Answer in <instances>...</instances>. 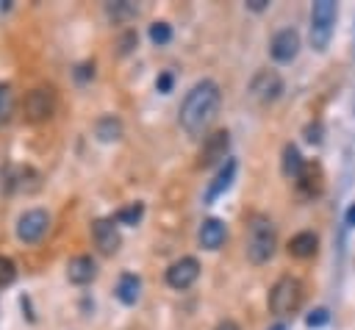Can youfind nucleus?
I'll return each instance as SVG.
<instances>
[{"instance_id":"1","label":"nucleus","mask_w":355,"mask_h":330,"mask_svg":"<svg viewBox=\"0 0 355 330\" xmlns=\"http://www.w3.org/2000/svg\"><path fill=\"white\" fill-rule=\"evenodd\" d=\"M219 103H222V92L214 80H200L191 86V92L186 94L183 105H180V128L189 133V136H200L216 116L219 111Z\"/></svg>"},{"instance_id":"2","label":"nucleus","mask_w":355,"mask_h":330,"mask_svg":"<svg viewBox=\"0 0 355 330\" xmlns=\"http://www.w3.org/2000/svg\"><path fill=\"white\" fill-rule=\"evenodd\" d=\"M275 244H277L275 225L266 216H252L247 230V258L252 263H263L275 255Z\"/></svg>"},{"instance_id":"3","label":"nucleus","mask_w":355,"mask_h":330,"mask_svg":"<svg viewBox=\"0 0 355 330\" xmlns=\"http://www.w3.org/2000/svg\"><path fill=\"white\" fill-rule=\"evenodd\" d=\"M302 302V283L291 275H283L275 280V286L269 288V311L283 316V313H294Z\"/></svg>"},{"instance_id":"4","label":"nucleus","mask_w":355,"mask_h":330,"mask_svg":"<svg viewBox=\"0 0 355 330\" xmlns=\"http://www.w3.org/2000/svg\"><path fill=\"white\" fill-rule=\"evenodd\" d=\"M336 25V3L333 0H316L311 8V47L313 50H327L330 36Z\"/></svg>"},{"instance_id":"5","label":"nucleus","mask_w":355,"mask_h":330,"mask_svg":"<svg viewBox=\"0 0 355 330\" xmlns=\"http://www.w3.org/2000/svg\"><path fill=\"white\" fill-rule=\"evenodd\" d=\"M47 227H50V216H47V211H42V208H31V211H25V214L17 219V236H19V241H25V244H36V241L47 233Z\"/></svg>"},{"instance_id":"6","label":"nucleus","mask_w":355,"mask_h":330,"mask_svg":"<svg viewBox=\"0 0 355 330\" xmlns=\"http://www.w3.org/2000/svg\"><path fill=\"white\" fill-rule=\"evenodd\" d=\"M283 92V78L275 72V69H258L250 80V94L261 103H272L277 100Z\"/></svg>"},{"instance_id":"7","label":"nucleus","mask_w":355,"mask_h":330,"mask_svg":"<svg viewBox=\"0 0 355 330\" xmlns=\"http://www.w3.org/2000/svg\"><path fill=\"white\" fill-rule=\"evenodd\" d=\"M22 108H25V116H28L31 122H42V119H47V116L53 114V108H55V97H53V89H44V86H39V89L28 92V94H25V103H22Z\"/></svg>"},{"instance_id":"8","label":"nucleus","mask_w":355,"mask_h":330,"mask_svg":"<svg viewBox=\"0 0 355 330\" xmlns=\"http://www.w3.org/2000/svg\"><path fill=\"white\" fill-rule=\"evenodd\" d=\"M197 277H200V261L191 258V255L178 258V261L169 263V269H166V283H169L172 288H178V291L189 288Z\"/></svg>"},{"instance_id":"9","label":"nucleus","mask_w":355,"mask_h":330,"mask_svg":"<svg viewBox=\"0 0 355 330\" xmlns=\"http://www.w3.org/2000/svg\"><path fill=\"white\" fill-rule=\"evenodd\" d=\"M92 238H94V244H97V250L103 255H114L119 250V244H122L116 219H94L92 222Z\"/></svg>"},{"instance_id":"10","label":"nucleus","mask_w":355,"mask_h":330,"mask_svg":"<svg viewBox=\"0 0 355 330\" xmlns=\"http://www.w3.org/2000/svg\"><path fill=\"white\" fill-rule=\"evenodd\" d=\"M269 53L275 61L286 64V61H294V55L300 53V33L294 28H283L272 36V44H269Z\"/></svg>"},{"instance_id":"11","label":"nucleus","mask_w":355,"mask_h":330,"mask_svg":"<svg viewBox=\"0 0 355 330\" xmlns=\"http://www.w3.org/2000/svg\"><path fill=\"white\" fill-rule=\"evenodd\" d=\"M227 147H230V133L227 130H216V133L205 136L202 150H200V166H211V164L222 161L227 155Z\"/></svg>"},{"instance_id":"12","label":"nucleus","mask_w":355,"mask_h":330,"mask_svg":"<svg viewBox=\"0 0 355 330\" xmlns=\"http://www.w3.org/2000/svg\"><path fill=\"white\" fill-rule=\"evenodd\" d=\"M324 186V175H322V166L316 161H305L302 172L297 175V189L302 197H316Z\"/></svg>"},{"instance_id":"13","label":"nucleus","mask_w":355,"mask_h":330,"mask_svg":"<svg viewBox=\"0 0 355 330\" xmlns=\"http://www.w3.org/2000/svg\"><path fill=\"white\" fill-rule=\"evenodd\" d=\"M94 275H97V263H94L92 255H75V258L67 263V277H69V283H75V286L92 283Z\"/></svg>"},{"instance_id":"14","label":"nucleus","mask_w":355,"mask_h":330,"mask_svg":"<svg viewBox=\"0 0 355 330\" xmlns=\"http://www.w3.org/2000/svg\"><path fill=\"white\" fill-rule=\"evenodd\" d=\"M225 236H227V230H225L222 219L211 216L200 225V247H205V250H219L225 244Z\"/></svg>"},{"instance_id":"15","label":"nucleus","mask_w":355,"mask_h":330,"mask_svg":"<svg viewBox=\"0 0 355 330\" xmlns=\"http://www.w3.org/2000/svg\"><path fill=\"white\" fill-rule=\"evenodd\" d=\"M316 247H319L316 233L302 230V233L291 236V241H288V255H294V258H311V255L316 252Z\"/></svg>"},{"instance_id":"16","label":"nucleus","mask_w":355,"mask_h":330,"mask_svg":"<svg viewBox=\"0 0 355 330\" xmlns=\"http://www.w3.org/2000/svg\"><path fill=\"white\" fill-rule=\"evenodd\" d=\"M233 177H236V161L230 158V161L222 166V172L214 177V183L208 186V191H205V202H214L222 191H227V189H230V183H233Z\"/></svg>"},{"instance_id":"17","label":"nucleus","mask_w":355,"mask_h":330,"mask_svg":"<svg viewBox=\"0 0 355 330\" xmlns=\"http://www.w3.org/2000/svg\"><path fill=\"white\" fill-rule=\"evenodd\" d=\"M139 291H141V280H139L133 272H125V275L116 280V297H119V302L133 305V302L139 299Z\"/></svg>"},{"instance_id":"18","label":"nucleus","mask_w":355,"mask_h":330,"mask_svg":"<svg viewBox=\"0 0 355 330\" xmlns=\"http://www.w3.org/2000/svg\"><path fill=\"white\" fill-rule=\"evenodd\" d=\"M94 136L100 139V141H114V139H119L122 136V122L116 119V116H100L97 122H94Z\"/></svg>"},{"instance_id":"19","label":"nucleus","mask_w":355,"mask_h":330,"mask_svg":"<svg viewBox=\"0 0 355 330\" xmlns=\"http://www.w3.org/2000/svg\"><path fill=\"white\" fill-rule=\"evenodd\" d=\"M302 166H305V161H302L300 150L294 144H286L283 147V175L286 177H297L302 172Z\"/></svg>"},{"instance_id":"20","label":"nucleus","mask_w":355,"mask_h":330,"mask_svg":"<svg viewBox=\"0 0 355 330\" xmlns=\"http://www.w3.org/2000/svg\"><path fill=\"white\" fill-rule=\"evenodd\" d=\"M136 14V6L130 3V0H116V3H108V17L114 19V22H125V19H130Z\"/></svg>"},{"instance_id":"21","label":"nucleus","mask_w":355,"mask_h":330,"mask_svg":"<svg viewBox=\"0 0 355 330\" xmlns=\"http://www.w3.org/2000/svg\"><path fill=\"white\" fill-rule=\"evenodd\" d=\"M141 214H144V205H141V202H130V205L119 208V214H116V222H119V225H139Z\"/></svg>"},{"instance_id":"22","label":"nucleus","mask_w":355,"mask_h":330,"mask_svg":"<svg viewBox=\"0 0 355 330\" xmlns=\"http://www.w3.org/2000/svg\"><path fill=\"white\" fill-rule=\"evenodd\" d=\"M14 114V92L8 83H0V122H8Z\"/></svg>"},{"instance_id":"23","label":"nucleus","mask_w":355,"mask_h":330,"mask_svg":"<svg viewBox=\"0 0 355 330\" xmlns=\"http://www.w3.org/2000/svg\"><path fill=\"white\" fill-rule=\"evenodd\" d=\"M14 277H17V266H14V261H11L8 255H0V288H3V286H11Z\"/></svg>"},{"instance_id":"24","label":"nucleus","mask_w":355,"mask_h":330,"mask_svg":"<svg viewBox=\"0 0 355 330\" xmlns=\"http://www.w3.org/2000/svg\"><path fill=\"white\" fill-rule=\"evenodd\" d=\"M150 39H153L155 44H166V42L172 39V28H169L166 22H153V25H150Z\"/></svg>"},{"instance_id":"25","label":"nucleus","mask_w":355,"mask_h":330,"mask_svg":"<svg viewBox=\"0 0 355 330\" xmlns=\"http://www.w3.org/2000/svg\"><path fill=\"white\" fill-rule=\"evenodd\" d=\"M308 327H322V324H327L330 322V313H327V308H316V311H311L308 313Z\"/></svg>"},{"instance_id":"26","label":"nucleus","mask_w":355,"mask_h":330,"mask_svg":"<svg viewBox=\"0 0 355 330\" xmlns=\"http://www.w3.org/2000/svg\"><path fill=\"white\" fill-rule=\"evenodd\" d=\"M136 42H139V36H136L133 31L122 33V36H119V53H122V55H125V53H130V50L136 47Z\"/></svg>"},{"instance_id":"27","label":"nucleus","mask_w":355,"mask_h":330,"mask_svg":"<svg viewBox=\"0 0 355 330\" xmlns=\"http://www.w3.org/2000/svg\"><path fill=\"white\" fill-rule=\"evenodd\" d=\"M155 89H158L161 94H166V92L172 89V72H161L158 80H155Z\"/></svg>"},{"instance_id":"28","label":"nucleus","mask_w":355,"mask_h":330,"mask_svg":"<svg viewBox=\"0 0 355 330\" xmlns=\"http://www.w3.org/2000/svg\"><path fill=\"white\" fill-rule=\"evenodd\" d=\"M305 139L313 141V144H319V141H322V125H319V122L308 125V128H305Z\"/></svg>"},{"instance_id":"29","label":"nucleus","mask_w":355,"mask_h":330,"mask_svg":"<svg viewBox=\"0 0 355 330\" xmlns=\"http://www.w3.org/2000/svg\"><path fill=\"white\" fill-rule=\"evenodd\" d=\"M94 75V64H80L78 69H75V78L78 80H86V78H92Z\"/></svg>"},{"instance_id":"30","label":"nucleus","mask_w":355,"mask_h":330,"mask_svg":"<svg viewBox=\"0 0 355 330\" xmlns=\"http://www.w3.org/2000/svg\"><path fill=\"white\" fill-rule=\"evenodd\" d=\"M214 330H239V324H236L233 319H222V322H219Z\"/></svg>"},{"instance_id":"31","label":"nucleus","mask_w":355,"mask_h":330,"mask_svg":"<svg viewBox=\"0 0 355 330\" xmlns=\"http://www.w3.org/2000/svg\"><path fill=\"white\" fill-rule=\"evenodd\" d=\"M266 3H269V0H247V6H250L252 11H261V8H266Z\"/></svg>"},{"instance_id":"32","label":"nucleus","mask_w":355,"mask_h":330,"mask_svg":"<svg viewBox=\"0 0 355 330\" xmlns=\"http://www.w3.org/2000/svg\"><path fill=\"white\" fill-rule=\"evenodd\" d=\"M347 225H352V227H355V202L347 208Z\"/></svg>"},{"instance_id":"33","label":"nucleus","mask_w":355,"mask_h":330,"mask_svg":"<svg viewBox=\"0 0 355 330\" xmlns=\"http://www.w3.org/2000/svg\"><path fill=\"white\" fill-rule=\"evenodd\" d=\"M269 330H288L286 324H275V327H269Z\"/></svg>"}]
</instances>
